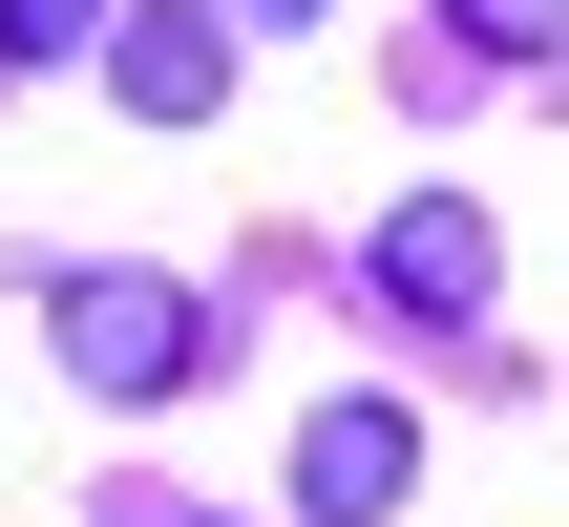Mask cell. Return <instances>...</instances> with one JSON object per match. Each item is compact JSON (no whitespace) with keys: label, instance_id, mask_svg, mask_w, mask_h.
Instances as JSON below:
<instances>
[{"label":"cell","instance_id":"obj_7","mask_svg":"<svg viewBox=\"0 0 569 527\" xmlns=\"http://www.w3.org/2000/svg\"><path fill=\"white\" fill-rule=\"evenodd\" d=\"M211 21H317V0H211Z\"/></svg>","mask_w":569,"mask_h":527},{"label":"cell","instance_id":"obj_6","mask_svg":"<svg viewBox=\"0 0 569 527\" xmlns=\"http://www.w3.org/2000/svg\"><path fill=\"white\" fill-rule=\"evenodd\" d=\"M443 42H507L528 63V42H569V0H443Z\"/></svg>","mask_w":569,"mask_h":527},{"label":"cell","instance_id":"obj_1","mask_svg":"<svg viewBox=\"0 0 569 527\" xmlns=\"http://www.w3.org/2000/svg\"><path fill=\"white\" fill-rule=\"evenodd\" d=\"M42 338H63L84 401H169V380L211 359V296H190V275H42Z\"/></svg>","mask_w":569,"mask_h":527},{"label":"cell","instance_id":"obj_4","mask_svg":"<svg viewBox=\"0 0 569 527\" xmlns=\"http://www.w3.org/2000/svg\"><path fill=\"white\" fill-rule=\"evenodd\" d=\"M127 106H148V127H211V106H232V21H211V0H148V21H127Z\"/></svg>","mask_w":569,"mask_h":527},{"label":"cell","instance_id":"obj_2","mask_svg":"<svg viewBox=\"0 0 569 527\" xmlns=\"http://www.w3.org/2000/svg\"><path fill=\"white\" fill-rule=\"evenodd\" d=\"M359 275H380V317H422V338H486V317H507V253H486V211H465V190L380 211V253H359Z\"/></svg>","mask_w":569,"mask_h":527},{"label":"cell","instance_id":"obj_3","mask_svg":"<svg viewBox=\"0 0 569 527\" xmlns=\"http://www.w3.org/2000/svg\"><path fill=\"white\" fill-rule=\"evenodd\" d=\"M401 486H422V422L401 401H317L296 422V527H380Z\"/></svg>","mask_w":569,"mask_h":527},{"label":"cell","instance_id":"obj_5","mask_svg":"<svg viewBox=\"0 0 569 527\" xmlns=\"http://www.w3.org/2000/svg\"><path fill=\"white\" fill-rule=\"evenodd\" d=\"M0 42H21V63H106V42H127V0H0Z\"/></svg>","mask_w":569,"mask_h":527}]
</instances>
